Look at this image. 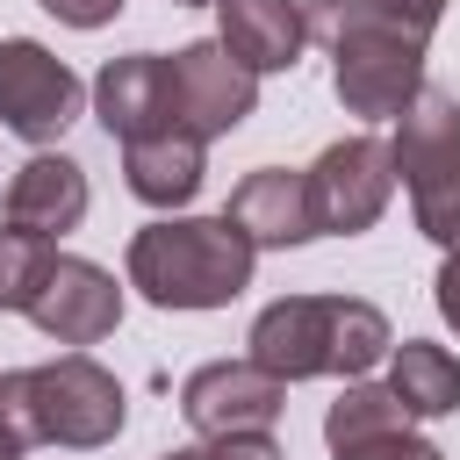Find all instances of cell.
Returning a JSON list of instances; mask_svg holds the SVG:
<instances>
[{
	"label": "cell",
	"mask_w": 460,
	"mask_h": 460,
	"mask_svg": "<svg viewBox=\"0 0 460 460\" xmlns=\"http://www.w3.org/2000/svg\"><path fill=\"white\" fill-rule=\"evenodd\" d=\"M244 345L273 381H316V374L359 381L374 359H388L395 331L359 295H280V302H266L252 316Z\"/></svg>",
	"instance_id": "1"
},
{
	"label": "cell",
	"mask_w": 460,
	"mask_h": 460,
	"mask_svg": "<svg viewBox=\"0 0 460 460\" xmlns=\"http://www.w3.org/2000/svg\"><path fill=\"white\" fill-rule=\"evenodd\" d=\"M259 244L230 216H158L129 237V288L158 309H223L252 288Z\"/></svg>",
	"instance_id": "2"
},
{
	"label": "cell",
	"mask_w": 460,
	"mask_h": 460,
	"mask_svg": "<svg viewBox=\"0 0 460 460\" xmlns=\"http://www.w3.org/2000/svg\"><path fill=\"white\" fill-rule=\"evenodd\" d=\"M14 402H22V424H29L36 446H72V453L108 446L122 431V417H129L122 381L86 352H58L43 367H22L14 374Z\"/></svg>",
	"instance_id": "3"
},
{
	"label": "cell",
	"mask_w": 460,
	"mask_h": 460,
	"mask_svg": "<svg viewBox=\"0 0 460 460\" xmlns=\"http://www.w3.org/2000/svg\"><path fill=\"white\" fill-rule=\"evenodd\" d=\"M79 101H86V86L58 50H43L36 36H7L0 43V122L14 137L58 144L79 122Z\"/></svg>",
	"instance_id": "4"
},
{
	"label": "cell",
	"mask_w": 460,
	"mask_h": 460,
	"mask_svg": "<svg viewBox=\"0 0 460 460\" xmlns=\"http://www.w3.org/2000/svg\"><path fill=\"white\" fill-rule=\"evenodd\" d=\"M395 194V144L381 137H345L309 165V201H316V230L331 237H359L381 223Z\"/></svg>",
	"instance_id": "5"
},
{
	"label": "cell",
	"mask_w": 460,
	"mask_h": 460,
	"mask_svg": "<svg viewBox=\"0 0 460 460\" xmlns=\"http://www.w3.org/2000/svg\"><path fill=\"white\" fill-rule=\"evenodd\" d=\"M165 72H172V115H180V129H194L201 144H208V137H230V129L259 108V72H244L216 36H208V43H180V50L165 58Z\"/></svg>",
	"instance_id": "6"
},
{
	"label": "cell",
	"mask_w": 460,
	"mask_h": 460,
	"mask_svg": "<svg viewBox=\"0 0 460 460\" xmlns=\"http://www.w3.org/2000/svg\"><path fill=\"white\" fill-rule=\"evenodd\" d=\"M331 93L345 115H402L424 93V43L402 36H338L331 43Z\"/></svg>",
	"instance_id": "7"
},
{
	"label": "cell",
	"mask_w": 460,
	"mask_h": 460,
	"mask_svg": "<svg viewBox=\"0 0 460 460\" xmlns=\"http://www.w3.org/2000/svg\"><path fill=\"white\" fill-rule=\"evenodd\" d=\"M288 402V381H273L252 352L244 359H208L180 381V410L201 438H230V431H273Z\"/></svg>",
	"instance_id": "8"
},
{
	"label": "cell",
	"mask_w": 460,
	"mask_h": 460,
	"mask_svg": "<svg viewBox=\"0 0 460 460\" xmlns=\"http://www.w3.org/2000/svg\"><path fill=\"white\" fill-rule=\"evenodd\" d=\"M29 323H36L43 338H58V345H101V338L122 323V288H115L108 266L58 252L43 295L29 302Z\"/></svg>",
	"instance_id": "9"
},
{
	"label": "cell",
	"mask_w": 460,
	"mask_h": 460,
	"mask_svg": "<svg viewBox=\"0 0 460 460\" xmlns=\"http://www.w3.org/2000/svg\"><path fill=\"white\" fill-rule=\"evenodd\" d=\"M93 115H101V129H108V137H122V144L180 129V115H172V72H165V58H158V50L108 58V65H101V79H93Z\"/></svg>",
	"instance_id": "10"
},
{
	"label": "cell",
	"mask_w": 460,
	"mask_h": 460,
	"mask_svg": "<svg viewBox=\"0 0 460 460\" xmlns=\"http://www.w3.org/2000/svg\"><path fill=\"white\" fill-rule=\"evenodd\" d=\"M223 216H230L259 252H288V244L323 237V230H316V201H309V172H288V165H259V172H244Z\"/></svg>",
	"instance_id": "11"
},
{
	"label": "cell",
	"mask_w": 460,
	"mask_h": 460,
	"mask_svg": "<svg viewBox=\"0 0 460 460\" xmlns=\"http://www.w3.org/2000/svg\"><path fill=\"white\" fill-rule=\"evenodd\" d=\"M79 216H86V172L65 158V151H36L14 180H7V201H0V223H14V230H36V237H65V230H79Z\"/></svg>",
	"instance_id": "12"
},
{
	"label": "cell",
	"mask_w": 460,
	"mask_h": 460,
	"mask_svg": "<svg viewBox=\"0 0 460 460\" xmlns=\"http://www.w3.org/2000/svg\"><path fill=\"white\" fill-rule=\"evenodd\" d=\"M216 43L244 65V72H288L309 43V14L295 0H223L216 7Z\"/></svg>",
	"instance_id": "13"
},
{
	"label": "cell",
	"mask_w": 460,
	"mask_h": 460,
	"mask_svg": "<svg viewBox=\"0 0 460 460\" xmlns=\"http://www.w3.org/2000/svg\"><path fill=\"white\" fill-rule=\"evenodd\" d=\"M453 172H460V101L446 86H424L395 129V180L417 194V187H438Z\"/></svg>",
	"instance_id": "14"
},
{
	"label": "cell",
	"mask_w": 460,
	"mask_h": 460,
	"mask_svg": "<svg viewBox=\"0 0 460 460\" xmlns=\"http://www.w3.org/2000/svg\"><path fill=\"white\" fill-rule=\"evenodd\" d=\"M122 187L144 208H187L201 194V137L194 129H165V137H137L122 144Z\"/></svg>",
	"instance_id": "15"
},
{
	"label": "cell",
	"mask_w": 460,
	"mask_h": 460,
	"mask_svg": "<svg viewBox=\"0 0 460 460\" xmlns=\"http://www.w3.org/2000/svg\"><path fill=\"white\" fill-rule=\"evenodd\" d=\"M309 36L338 43V36H402V43H431V29L446 22V0H309Z\"/></svg>",
	"instance_id": "16"
},
{
	"label": "cell",
	"mask_w": 460,
	"mask_h": 460,
	"mask_svg": "<svg viewBox=\"0 0 460 460\" xmlns=\"http://www.w3.org/2000/svg\"><path fill=\"white\" fill-rule=\"evenodd\" d=\"M388 388L410 402V417H446L460 410V359L431 338H402L388 345Z\"/></svg>",
	"instance_id": "17"
},
{
	"label": "cell",
	"mask_w": 460,
	"mask_h": 460,
	"mask_svg": "<svg viewBox=\"0 0 460 460\" xmlns=\"http://www.w3.org/2000/svg\"><path fill=\"white\" fill-rule=\"evenodd\" d=\"M402 424H417V417H410V402H402L388 381H345V395L323 410V446L345 453V446L388 438V431H402Z\"/></svg>",
	"instance_id": "18"
},
{
	"label": "cell",
	"mask_w": 460,
	"mask_h": 460,
	"mask_svg": "<svg viewBox=\"0 0 460 460\" xmlns=\"http://www.w3.org/2000/svg\"><path fill=\"white\" fill-rule=\"evenodd\" d=\"M50 266H58V244H50V237L0 223V309H22V316H29V302L43 295Z\"/></svg>",
	"instance_id": "19"
},
{
	"label": "cell",
	"mask_w": 460,
	"mask_h": 460,
	"mask_svg": "<svg viewBox=\"0 0 460 460\" xmlns=\"http://www.w3.org/2000/svg\"><path fill=\"white\" fill-rule=\"evenodd\" d=\"M410 216H417V230L431 237V244H460V172L453 180H438V187H417L410 194Z\"/></svg>",
	"instance_id": "20"
},
{
	"label": "cell",
	"mask_w": 460,
	"mask_h": 460,
	"mask_svg": "<svg viewBox=\"0 0 460 460\" xmlns=\"http://www.w3.org/2000/svg\"><path fill=\"white\" fill-rule=\"evenodd\" d=\"M338 460H446V453H438L431 438H417V431L402 424V431H388V438H367V446H345Z\"/></svg>",
	"instance_id": "21"
},
{
	"label": "cell",
	"mask_w": 460,
	"mask_h": 460,
	"mask_svg": "<svg viewBox=\"0 0 460 460\" xmlns=\"http://www.w3.org/2000/svg\"><path fill=\"white\" fill-rule=\"evenodd\" d=\"M201 453H208V460H288V453L273 446V431H230V438H201Z\"/></svg>",
	"instance_id": "22"
},
{
	"label": "cell",
	"mask_w": 460,
	"mask_h": 460,
	"mask_svg": "<svg viewBox=\"0 0 460 460\" xmlns=\"http://www.w3.org/2000/svg\"><path fill=\"white\" fill-rule=\"evenodd\" d=\"M36 438L22 424V402H14V374H0V460H22Z\"/></svg>",
	"instance_id": "23"
},
{
	"label": "cell",
	"mask_w": 460,
	"mask_h": 460,
	"mask_svg": "<svg viewBox=\"0 0 460 460\" xmlns=\"http://www.w3.org/2000/svg\"><path fill=\"white\" fill-rule=\"evenodd\" d=\"M43 14H58L65 29H101L122 14V0H43Z\"/></svg>",
	"instance_id": "24"
},
{
	"label": "cell",
	"mask_w": 460,
	"mask_h": 460,
	"mask_svg": "<svg viewBox=\"0 0 460 460\" xmlns=\"http://www.w3.org/2000/svg\"><path fill=\"white\" fill-rule=\"evenodd\" d=\"M431 295H438V316L460 331V244L446 252V266H438V280H431Z\"/></svg>",
	"instance_id": "25"
},
{
	"label": "cell",
	"mask_w": 460,
	"mask_h": 460,
	"mask_svg": "<svg viewBox=\"0 0 460 460\" xmlns=\"http://www.w3.org/2000/svg\"><path fill=\"white\" fill-rule=\"evenodd\" d=\"M165 460H208V453H201V446H180V453H165Z\"/></svg>",
	"instance_id": "26"
},
{
	"label": "cell",
	"mask_w": 460,
	"mask_h": 460,
	"mask_svg": "<svg viewBox=\"0 0 460 460\" xmlns=\"http://www.w3.org/2000/svg\"><path fill=\"white\" fill-rule=\"evenodd\" d=\"M172 7H223V0H172Z\"/></svg>",
	"instance_id": "27"
}]
</instances>
